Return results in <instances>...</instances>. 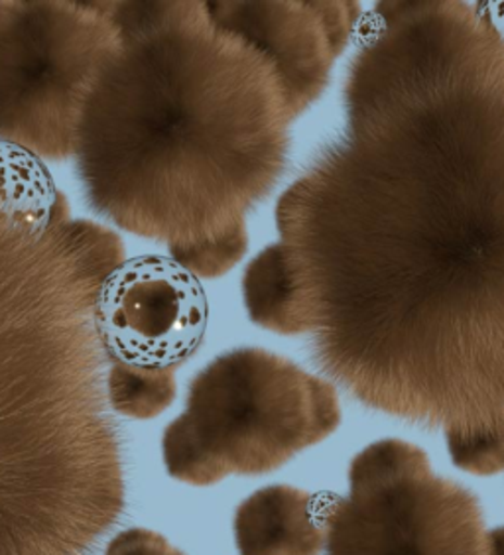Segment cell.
<instances>
[{
    "label": "cell",
    "mask_w": 504,
    "mask_h": 555,
    "mask_svg": "<svg viewBox=\"0 0 504 555\" xmlns=\"http://www.w3.org/2000/svg\"><path fill=\"white\" fill-rule=\"evenodd\" d=\"M339 424L335 386L279 354L236 349L195 376L161 449L173 479L209 487L280 469Z\"/></svg>",
    "instance_id": "obj_2"
},
{
    "label": "cell",
    "mask_w": 504,
    "mask_h": 555,
    "mask_svg": "<svg viewBox=\"0 0 504 555\" xmlns=\"http://www.w3.org/2000/svg\"><path fill=\"white\" fill-rule=\"evenodd\" d=\"M95 321L113 359V406L152 417L170 406L173 374L204 341L207 298L197 276L173 258H130L99 288Z\"/></svg>",
    "instance_id": "obj_4"
},
{
    "label": "cell",
    "mask_w": 504,
    "mask_h": 555,
    "mask_svg": "<svg viewBox=\"0 0 504 555\" xmlns=\"http://www.w3.org/2000/svg\"><path fill=\"white\" fill-rule=\"evenodd\" d=\"M347 127L276 205L250 320L445 441L504 443V28L471 2H378Z\"/></svg>",
    "instance_id": "obj_1"
},
{
    "label": "cell",
    "mask_w": 504,
    "mask_h": 555,
    "mask_svg": "<svg viewBox=\"0 0 504 555\" xmlns=\"http://www.w3.org/2000/svg\"><path fill=\"white\" fill-rule=\"evenodd\" d=\"M487 547L489 555H504V526L487 530Z\"/></svg>",
    "instance_id": "obj_7"
},
{
    "label": "cell",
    "mask_w": 504,
    "mask_h": 555,
    "mask_svg": "<svg viewBox=\"0 0 504 555\" xmlns=\"http://www.w3.org/2000/svg\"><path fill=\"white\" fill-rule=\"evenodd\" d=\"M105 555H183L166 538L148 530H129L115 538Z\"/></svg>",
    "instance_id": "obj_6"
},
{
    "label": "cell",
    "mask_w": 504,
    "mask_h": 555,
    "mask_svg": "<svg viewBox=\"0 0 504 555\" xmlns=\"http://www.w3.org/2000/svg\"><path fill=\"white\" fill-rule=\"evenodd\" d=\"M337 494L276 485L257 491L235 514L241 555H320Z\"/></svg>",
    "instance_id": "obj_5"
},
{
    "label": "cell",
    "mask_w": 504,
    "mask_h": 555,
    "mask_svg": "<svg viewBox=\"0 0 504 555\" xmlns=\"http://www.w3.org/2000/svg\"><path fill=\"white\" fill-rule=\"evenodd\" d=\"M349 482L327 516L325 555H489L481 504L416 446L376 441L354 457Z\"/></svg>",
    "instance_id": "obj_3"
}]
</instances>
